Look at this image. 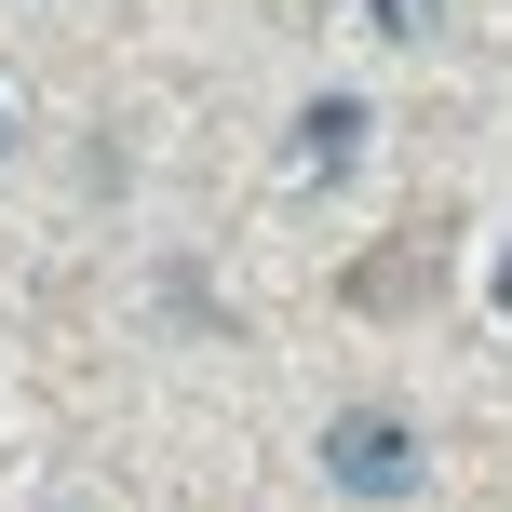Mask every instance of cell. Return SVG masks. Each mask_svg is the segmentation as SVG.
Returning a JSON list of instances; mask_svg holds the SVG:
<instances>
[{
	"label": "cell",
	"instance_id": "cell-1",
	"mask_svg": "<svg viewBox=\"0 0 512 512\" xmlns=\"http://www.w3.org/2000/svg\"><path fill=\"white\" fill-rule=\"evenodd\" d=\"M324 472H337L351 499H405V486H418V432L378 418V405H351V418L324 432Z\"/></svg>",
	"mask_w": 512,
	"mask_h": 512
},
{
	"label": "cell",
	"instance_id": "cell-4",
	"mask_svg": "<svg viewBox=\"0 0 512 512\" xmlns=\"http://www.w3.org/2000/svg\"><path fill=\"white\" fill-rule=\"evenodd\" d=\"M0 149H14V95H0Z\"/></svg>",
	"mask_w": 512,
	"mask_h": 512
},
{
	"label": "cell",
	"instance_id": "cell-3",
	"mask_svg": "<svg viewBox=\"0 0 512 512\" xmlns=\"http://www.w3.org/2000/svg\"><path fill=\"white\" fill-rule=\"evenodd\" d=\"M378 27H391V41H432V27H445V0H378Z\"/></svg>",
	"mask_w": 512,
	"mask_h": 512
},
{
	"label": "cell",
	"instance_id": "cell-2",
	"mask_svg": "<svg viewBox=\"0 0 512 512\" xmlns=\"http://www.w3.org/2000/svg\"><path fill=\"white\" fill-rule=\"evenodd\" d=\"M351 162H364V108H351V95L297 108V135H283V176H297V189H324V176H351Z\"/></svg>",
	"mask_w": 512,
	"mask_h": 512
}]
</instances>
